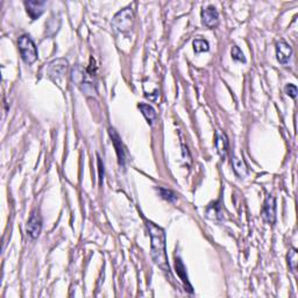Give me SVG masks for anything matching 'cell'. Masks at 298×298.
Listing matches in <instances>:
<instances>
[{"label": "cell", "instance_id": "6da1fadb", "mask_svg": "<svg viewBox=\"0 0 298 298\" xmlns=\"http://www.w3.org/2000/svg\"><path fill=\"white\" fill-rule=\"evenodd\" d=\"M149 235H150V254L154 263L161 268L166 274L170 275V267L168 263V256L166 249V232L156 224L146 220Z\"/></svg>", "mask_w": 298, "mask_h": 298}, {"label": "cell", "instance_id": "7a4b0ae2", "mask_svg": "<svg viewBox=\"0 0 298 298\" xmlns=\"http://www.w3.org/2000/svg\"><path fill=\"white\" fill-rule=\"evenodd\" d=\"M134 14L132 7H126L119 11L112 19V27L119 33H126L133 27Z\"/></svg>", "mask_w": 298, "mask_h": 298}, {"label": "cell", "instance_id": "3957f363", "mask_svg": "<svg viewBox=\"0 0 298 298\" xmlns=\"http://www.w3.org/2000/svg\"><path fill=\"white\" fill-rule=\"evenodd\" d=\"M21 57L26 64H33L37 59V49L28 35H22L18 41Z\"/></svg>", "mask_w": 298, "mask_h": 298}, {"label": "cell", "instance_id": "277c9868", "mask_svg": "<svg viewBox=\"0 0 298 298\" xmlns=\"http://www.w3.org/2000/svg\"><path fill=\"white\" fill-rule=\"evenodd\" d=\"M262 218L268 224L273 225L276 220V201L273 195H268L262 206Z\"/></svg>", "mask_w": 298, "mask_h": 298}, {"label": "cell", "instance_id": "5b68a950", "mask_svg": "<svg viewBox=\"0 0 298 298\" xmlns=\"http://www.w3.org/2000/svg\"><path fill=\"white\" fill-rule=\"evenodd\" d=\"M67 68H68V62L65 61V59L63 58L55 59V61L50 62L48 64L47 74H48L50 78H53L54 80H58L63 78L65 71H67Z\"/></svg>", "mask_w": 298, "mask_h": 298}, {"label": "cell", "instance_id": "8992f818", "mask_svg": "<svg viewBox=\"0 0 298 298\" xmlns=\"http://www.w3.org/2000/svg\"><path fill=\"white\" fill-rule=\"evenodd\" d=\"M202 22L207 28H216L219 23V13L214 6H207L202 10Z\"/></svg>", "mask_w": 298, "mask_h": 298}, {"label": "cell", "instance_id": "52a82bcc", "mask_svg": "<svg viewBox=\"0 0 298 298\" xmlns=\"http://www.w3.org/2000/svg\"><path fill=\"white\" fill-rule=\"evenodd\" d=\"M41 228H42V220H41L40 214H38L37 211H34V212L32 213L28 223H27L26 232L32 239H37L41 233Z\"/></svg>", "mask_w": 298, "mask_h": 298}, {"label": "cell", "instance_id": "ba28073f", "mask_svg": "<svg viewBox=\"0 0 298 298\" xmlns=\"http://www.w3.org/2000/svg\"><path fill=\"white\" fill-rule=\"evenodd\" d=\"M293 55V49L285 41H279L276 43V57L279 63L285 65L290 61Z\"/></svg>", "mask_w": 298, "mask_h": 298}, {"label": "cell", "instance_id": "9c48e42d", "mask_svg": "<svg viewBox=\"0 0 298 298\" xmlns=\"http://www.w3.org/2000/svg\"><path fill=\"white\" fill-rule=\"evenodd\" d=\"M25 6L28 16L31 17L33 20H37V18L42 16L44 7H46V1H41V0H28V1H25Z\"/></svg>", "mask_w": 298, "mask_h": 298}, {"label": "cell", "instance_id": "30bf717a", "mask_svg": "<svg viewBox=\"0 0 298 298\" xmlns=\"http://www.w3.org/2000/svg\"><path fill=\"white\" fill-rule=\"evenodd\" d=\"M109 133H110V135H111V139H112L113 145H114L115 151H117L119 165L124 167L125 166V161H126V155H125V149H124L123 142H121V140H120V138H119L118 133L115 132L114 128H110Z\"/></svg>", "mask_w": 298, "mask_h": 298}, {"label": "cell", "instance_id": "8fae6325", "mask_svg": "<svg viewBox=\"0 0 298 298\" xmlns=\"http://www.w3.org/2000/svg\"><path fill=\"white\" fill-rule=\"evenodd\" d=\"M216 148L218 154L223 160L227 157L228 154V140L225 133L217 130L216 132Z\"/></svg>", "mask_w": 298, "mask_h": 298}, {"label": "cell", "instance_id": "7c38bea8", "mask_svg": "<svg viewBox=\"0 0 298 298\" xmlns=\"http://www.w3.org/2000/svg\"><path fill=\"white\" fill-rule=\"evenodd\" d=\"M175 268H176V273H177L178 277H180V279H182V282L186 284V287H187V291H189V293H193L191 284H190V282H189V277H187L186 266H184V263L182 262L181 258H176Z\"/></svg>", "mask_w": 298, "mask_h": 298}, {"label": "cell", "instance_id": "4fadbf2b", "mask_svg": "<svg viewBox=\"0 0 298 298\" xmlns=\"http://www.w3.org/2000/svg\"><path fill=\"white\" fill-rule=\"evenodd\" d=\"M139 109H140V111H141L142 114H144V117L146 118V120H147V123L151 126V125L156 121V118H157V114H156V112H155V110L150 105H148V104H145V103L139 104Z\"/></svg>", "mask_w": 298, "mask_h": 298}, {"label": "cell", "instance_id": "5bb4252c", "mask_svg": "<svg viewBox=\"0 0 298 298\" xmlns=\"http://www.w3.org/2000/svg\"><path fill=\"white\" fill-rule=\"evenodd\" d=\"M232 166H233L234 172L239 176L240 178L246 177L247 174H248V169H247L246 163L243 162V160L239 159V157L237 156L232 157Z\"/></svg>", "mask_w": 298, "mask_h": 298}, {"label": "cell", "instance_id": "9a60e30c", "mask_svg": "<svg viewBox=\"0 0 298 298\" xmlns=\"http://www.w3.org/2000/svg\"><path fill=\"white\" fill-rule=\"evenodd\" d=\"M193 49H195L196 53L208 52L210 44H208L207 41L204 40V38H196V40L193 41Z\"/></svg>", "mask_w": 298, "mask_h": 298}, {"label": "cell", "instance_id": "2e32d148", "mask_svg": "<svg viewBox=\"0 0 298 298\" xmlns=\"http://www.w3.org/2000/svg\"><path fill=\"white\" fill-rule=\"evenodd\" d=\"M159 192L160 196L163 199H166V201L174 203L177 201V196H176V193L174 191H171V190L169 189H165V187H159Z\"/></svg>", "mask_w": 298, "mask_h": 298}, {"label": "cell", "instance_id": "e0dca14e", "mask_svg": "<svg viewBox=\"0 0 298 298\" xmlns=\"http://www.w3.org/2000/svg\"><path fill=\"white\" fill-rule=\"evenodd\" d=\"M288 261H289V266H290L291 270H293V272H296L297 261H298V255H297V250L295 249V248L290 249V252H289V254H288Z\"/></svg>", "mask_w": 298, "mask_h": 298}, {"label": "cell", "instance_id": "ac0fdd59", "mask_svg": "<svg viewBox=\"0 0 298 298\" xmlns=\"http://www.w3.org/2000/svg\"><path fill=\"white\" fill-rule=\"evenodd\" d=\"M231 55H232V58L235 59V61L242 62V63H245V62H246L245 55H243V53L241 52V49L239 48V47H237V46L232 47Z\"/></svg>", "mask_w": 298, "mask_h": 298}, {"label": "cell", "instance_id": "d6986e66", "mask_svg": "<svg viewBox=\"0 0 298 298\" xmlns=\"http://www.w3.org/2000/svg\"><path fill=\"white\" fill-rule=\"evenodd\" d=\"M284 91H285V93H287L289 97L294 98V99L297 97L298 90H297V86H296V85H294V84H288L287 86H285Z\"/></svg>", "mask_w": 298, "mask_h": 298}]
</instances>
